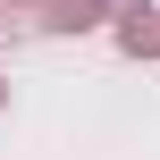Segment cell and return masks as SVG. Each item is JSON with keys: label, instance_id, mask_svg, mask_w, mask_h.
Listing matches in <instances>:
<instances>
[]
</instances>
